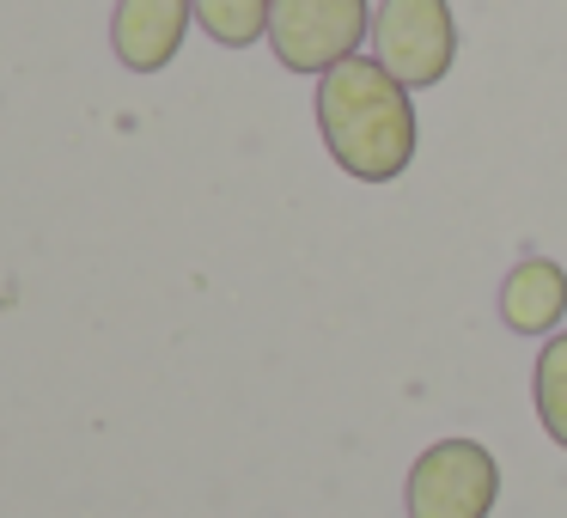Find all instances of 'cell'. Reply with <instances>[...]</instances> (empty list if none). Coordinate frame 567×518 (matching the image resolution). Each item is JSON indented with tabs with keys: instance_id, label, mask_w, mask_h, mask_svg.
Returning <instances> with one entry per match:
<instances>
[{
	"instance_id": "obj_8",
	"label": "cell",
	"mask_w": 567,
	"mask_h": 518,
	"mask_svg": "<svg viewBox=\"0 0 567 518\" xmlns=\"http://www.w3.org/2000/svg\"><path fill=\"white\" fill-rule=\"evenodd\" d=\"M537 421L567 452V330H555L537 354Z\"/></svg>"
},
{
	"instance_id": "obj_7",
	"label": "cell",
	"mask_w": 567,
	"mask_h": 518,
	"mask_svg": "<svg viewBox=\"0 0 567 518\" xmlns=\"http://www.w3.org/2000/svg\"><path fill=\"white\" fill-rule=\"evenodd\" d=\"M189 7H196V25L226 50H250L257 38H269L275 0H189Z\"/></svg>"
},
{
	"instance_id": "obj_5",
	"label": "cell",
	"mask_w": 567,
	"mask_h": 518,
	"mask_svg": "<svg viewBox=\"0 0 567 518\" xmlns=\"http://www.w3.org/2000/svg\"><path fill=\"white\" fill-rule=\"evenodd\" d=\"M189 19H196L189 0H116V19H111L116 62L135 68V74H159L184 50Z\"/></svg>"
},
{
	"instance_id": "obj_6",
	"label": "cell",
	"mask_w": 567,
	"mask_h": 518,
	"mask_svg": "<svg viewBox=\"0 0 567 518\" xmlns=\"http://www.w3.org/2000/svg\"><path fill=\"white\" fill-rule=\"evenodd\" d=\"M567 311V269L549 257H525L501 281V323L513 335H549Z\"/></svg>"
},
{
	"instance_id": "obj_1",
	"label": "cell",
	"mask_w": 567,
	"mask_h": 518,
	"mask_svg": "<svg viewBox=\"0 0 567 518\" xmlns=\"http://www.w3.org/2000/svg\"><path fill=\"white\" fill-rule=\"evenodd\" d=\"M318 135L360 184H391L415 159V99L379 55H348L318 80Z\"/></svg>"
},
{
	"instance_id": "obj_3",
	"label": "cell",
	"mask_w": 567,
	"mask_h": 518,
	"mask_svg": "<svg viewBox=\"0 0 567 518\" xmlns=\"http://www.w3.org/2000/svg\"><path fill=\"white\" fill-rule=\"evenodd\" d=\"M409 518H488L501 500V464L482 439H440L409 469Z\"/></svg>"
},
{
	"instance_id": "obj_2",
	"label": "cell",
	"mask_w": 567,
	"mask_h": 518,
	"mask_svg": "<svg viewBox=\"0 0 567 518\" xmlns=\"http://www.w3.org/2000/svg\"><path fill=\"white\" fill-rule=\"evenodd\" d=\"M372 38V0H275L269 43L293 74H330Z\"/></svg>"
},
{
	"instance_id": "obj_4",
	"label": "cell",
	"mask_w": 567,
	"mask_h": 518,
	"mask_svg": "<svg viewBox=\"0 0 567 518\" xmlns=\"http://www.w3.org/2000/svg\"><path fill=\"white\" fill-rule=\"evenodd\" d=\"M372 55L403 80L409 92H427L457 62V25L445 0H379L372 7Z\"/></svg>"
}]
</instances>
